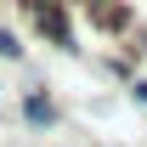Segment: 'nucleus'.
Wrapping results in <instances>:
<instances>
[{"label": "nucleus", "mask_w": 147, "mask_h": 147, "mask_svg": "<svg viewBox=\"0 0 147 147\" xmlns=\"http://www.w3.org/2000/svg\"><path fill=\"white\" fill-rule=\"evenodd\" d=\"M34 17H40V28H45L57 45H68V23H62V11H57L51 0H40V6H34Z\"/></svg>", "instance_id": "nucleus-1"}, {"label": "nucleus", "mask_w": 147, "mask_h": 147, "mask_svg": "<svg viewBox=\"0 0 147 147\" xmlns=\"http://www.w3.org/2000/svg\"><path fill=\"white\" fill-rule=\"evenodd\" d=\"M57 113H51V102L45 96H28V125H51Z\"/></svg>", "instance_id": "nucleus-2"}, {"label": "nucleus", "mask_w": 147, "mask_h": 147, "mask_svg": "<svg viewBox=\"0 0 147 147\" xmlns=\"http://www.w3.org/2000/svg\"><path fill=\"white\" fill-rule=\"evenodd\" d=\"M0 57H17V40L11 34H0Z\"/></svg>", "instance_id": "nucleus-3"}]
</instances>
